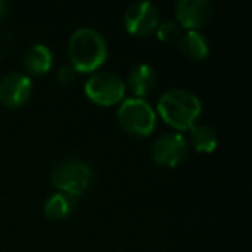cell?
<instances>
[{"instance_id":"ac0fdd59","label":"cell","mask_w":252,"mask_h":252,"mask_svg":"<svg viewBox=\"0 0 252 252\" xmlns=\"http://www.w3.org/2000/svg\"><path fill=\"white\" fill-rule=\"evenodd\" d=\"M7 16V4H5L4 0H0V21Z\"/></svg>"},{"instance_id":"e0dca14e","label":"cell","mask_w":252,"mask_h":252,"mask_svg":"<svg viewBox=\"0 0 252 252\" xmlns=\"http://www.w3.org/2000/svg\"><path fill=\"white\" fill-rule=\"evenodd\" d=\"M76 74H78V71L74 69L71 64H66V66H63L59 71H57V80H59L61 83L67 85V83H71L74 78H76Z\"/></svg>"},{"instance_id":"5b68a950","label":"cell","mask_w":252,"mask_h":252,"mask_svg":"<svg viewBox=\"0 0 252 252\" xmlns=\"http://www.w3.org/2000/svg\"><path fill=\"white\" fill-rule=\"evenodd\" d=\"M126 85L112 71H95L85 83V94L100 105H112L123 100Z\"/></svg>"},{"instance_id":"3957f363","label":"cell","mask_w":252,"mask_h":252,"mask_svg":"<svg viewBox=\"0 0 252 252\" xmlns=\"http://www.w3.org/2000/svg\"><path fill=\"white\" fill-rule=\"evenodd\" d=\"M94 180V171L90 164L81 159H64L57 162L52 169V183L69 195L78 197L88 190Z\"/></svg>"},{"instance_id":"4fadbf2b","label":"cell","mask_w":252,"mask_h":252,"mask_svg":"<svg viewBox=\"0 0 252 252\" xmlns=\"http://www.w3.org/2000/svg\"><path fill=\"white\" fill-rule=\"evenodd\" d=\"M74 204H76V197L57 190L56 193H52V195L45 200L43 213H45V216L54 218V220H59V218L67 216V214L73 211Z\"/></svg>"},{"instance_id":"30bf717a","label":"cell","mask_w":252,"mask_h":252,"mask_svg":"<svg viewBox=\"0 0 252 252\" xmlns=\"http://www.w3.org/2000/svg\"><path fill=\"white\" fill-rule=\"evenodd\" d=\"M156 80L158 76H156L154 67L147 63H140L131 67L130 74H128V87L135 94V97L144 98L154 88Z\"/></svg>"},{"instance_id":"9a60e30c","label":"cell","mask_w":252,"mask_h":252,"mask_svg":"<svg viewBox=\"0 0 252 252\" xmlns=\"http://www.w3.org/2000/svg\"><path fill=\"white\" fill-rule=\"evenodd\" d=\"M182 33V26L175 19H166L158 25V36L162 42H175Z\"/></svg>"},{"instance_id":"ba28073f","label":"cell","mask_w":252,"mask_h":252,"mask_svg":"<svg viewBox=\"0 0 252 252\" xmlns=\"http://www.w3.org/2000/svg\"><path fill=\"white\" fill-rule=\"evenodd\" d=\"M32 80L21 71H11L0 78V102L9 107L23 105L32 95Z\"/></svg>"},{"instance_id":"2e32d148","label":"cell","mask_w":252,"mask_h":252,"mask_svg":"<svg viewBox=\"0 0 252 252\" xmlns=\"http://www.w3.org/2000/svg\"><path fill=\"white\" fill-rule=\"evenodd\" d=\"M14 45V35L9 30H0V57H5Z\"/></svg>"},{"instance_id":"7a4b0ae2","label":"cell","mask_w":252,"mask_h":252,"mask_svg":"<svg viewBox=\"0 0 252 252\" xmlns=\"http://www.w3.org/2000/svg\"><path fill=\"white\" fill-rule=\"evenodd\" d=\"M158 111L176 130H190L202 112L200 98L187 88H169L159 97Z\"/></svg>"},{"instance_id":"9c48e42d","label":"cell","mask_w":252,"mask_h":252,"mask_svg":"<svg viewBox=\"0 0 252 252\" xmlns=\"http://www.w3.org/2000/svg\"><path fill=\"white\" fill-rule=\"evenodd\" d=\"M213 12V5L207 0H178L175 5L176 21L180 26L195 30L204 25Z\"/></svg>"},{"instance_id":"277c9868","label":"cell","mask_w":252,"mask_h":252,"mask_svg":"<svg viewBox=\"0 0 252 252\" xmlns=\"http://www.w3.org/2000/svg\"><path fill=\"white\" fill-rule=\"evenodd\" d=\"M118 121L131 135H149L156 126V111L145 98H123L118 109Z\"/></svg>"},{"instance_id":"6da1fadb","label":"cell","mask_w":252,"mask_h":252,"mask_svg":"<svg viewBox=\"0 0 252 252\" xmlns=\"http://www.w3.org/2000/svg\"><path fill=\"white\" fill-rule=\"evenodd\" d=\"M67 54H69L71 66L78 73H88L95 71L104 64L107 57V43L105 38L90 26H81L74 30L67 43Z\"/></svg>"},{"instance_id":"5bb4252c","label":"cell","mask_w":252,"mask_h":252,"mask_svg":"<svg viewBox=\"0 0 252 252\" xmlns=\"http://www.w3.org/2000/svg\"><path fill=\"white\" fill-rule=\"evenodd\" d=\"M190 131H192V144L199 152L209 154V152H213L214 149H216L218 135L211 126L195 123V125L190 128Z\"/></svg>"},{"instance_id":"8fae6325","label":"cell","mask_w":252,"mask_h":252,"mask_svg":"<svg viewBox=\"0 0 252 252\" xmlns=\"http://www.w3.org/2000/svg\"><path fill=\"white\" fill-rule=\"evenodd\" d=\"M25 67L33 74H42L52 67L54 56L52 50L45 45V43H33L32 47H28V50L25 52Z\"/></svg>"},{"instance_id":"8992f818","label":"cell","mask_w":252,"mask_h":252,"mask_svg":"<svg viewBox=\"0 0 252 252\" xmlns=\"http://www.w3.org/2000/svg\"><path fill=\"white\" fill-rule=\"evenodd\" d=\"M125 28L137 36L151 35L159 25V9L149 0H137L125 11Z\"/></svg>"},{"instance_id":"52a82bcc","label":"cell","mask_w":252,"mask_h":252,"mask_svg":"<svg viewBox=\"0 0 252 252\" xmlns=\"http://www.w3.org/2000/svg\"><path fill=\"white\" fill-rule=\"evenodd\" d=\"M189 154V144L182 133H164L152 144V158L161 166L180 164Z\"/></svg>"},{"instance_id":"7c38bea8","label":"cell","mask_w":252,"mask_h":252,"mask_svg":"<svg viewBox=\"0 0 252 252\" xmlns=\"http://www.w3.org/2000/svg\"><path fill=\"white\" fill-rule=\"evenodd\" d=\"M180 50L190 59H204L209 52V42L199 30H189L180 38Z\"/></svg>"}]
</instances>
